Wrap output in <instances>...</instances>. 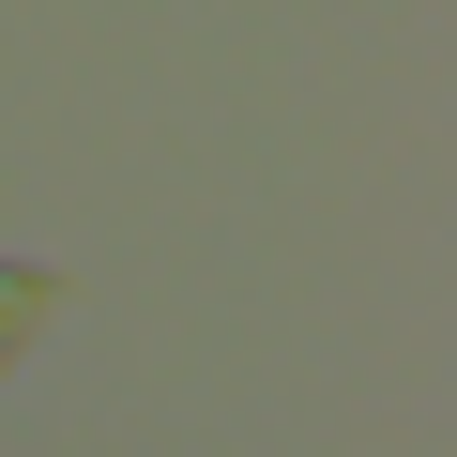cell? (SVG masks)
I'll use <instances>...</instances> for the list:
<instances>
[{
  "label": "cell",
  "instance_id": "1",
  "mask_svg": "<svg viewBox=\"0 0 457 457\" xmlns=\"http://www.w3.org/2000/svg\"><path fill=\"white\" fill-rule=\"evenodd\" d=\"M46 305H62V290H46L31 260H0V366H16V351H31V320H46Z\"/></svg>",
  "mask_w": 457,
  "mask_h": 457
}]
</instances>
